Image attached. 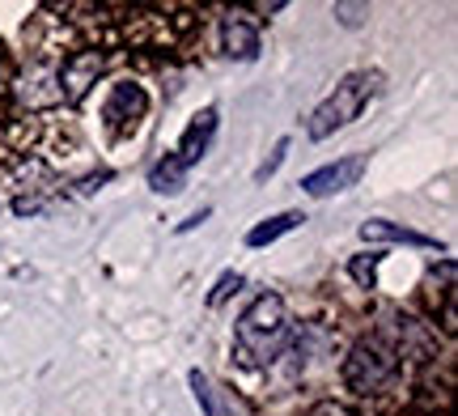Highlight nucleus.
<instances>
[{"instance_id":"f257e3e1","label":"nucleus","mask_w":458,"mask_h":416,"mask_svg":"<svg viewBox=\"0 0 458 416\" xmlns=\"http://www.w3.org/2000/svg\"><path fill=\"white\" fill-rule=\"evenodd\" d=\"M293 335L289 306L280 293H259L233 323V357L242 369H267Z\"/></svg>"},{"instance_id":"f03ea898","label":"nucleus","mask_w":458,"mask_h":416,"mask_svg":"<svg viewBox=\"0 0 458 416\" xmlns=\"http://www.w3.org/2000/svg\"><path fill=\"white\" fill-rule=\"evenodd\" d=\"M377 85H382L377 72H348V77H340V85H335L327 98L310 111V119H306V136H310V140H327V136H335L340 128L357 123L360 111H365L369 98L377 94Z\"/></svg>"},{"instance_id":"7ed1b4c3","label":"nucleus","mask_w":458,"mask_h":416,"mask_svg":"<svg viewBox=\"0 0 458 416\" xmlns=\"http://www.w3.org/2000/svg\"><path fill=\"white\" fill-rule=\"evenodd\" d=\"M394 369H399V344L386 332H369L344 357V386L352 395H374L394 378Z\"/></svg>"},{"instance_id":"20e7f679","label":"nucleus","mask_w":458,"mask_h":416,"mask_svg":"<svg viewBox=\"0 0 458 416\" xmlns=\"http://www.w3.org/2000/svg\"><path fill=\"white\" fill-rule=\"evenodd\" d=\"M365 166H369V157H365V153H348V157H340V162H327V166L301 174V191L314 196V200H327V196L352 191V187L360 183Z\"/></svg>"},{"instance_id":"39448f33","label":"nucleus","mask_w":458,"mask_h":416,"mask_svg":"<svg viewBox=\"0 0 458 416\" xmlns=\"http://www.w3.org/2000/svg\"><path fill=\"white\" fill-rule=\"evenodd\" d=\"M102 68H106V55L94 47L64 55V64H60V98L72 102V106H81V102L89 98V89L98 85Z\"/></svg>"},{"instance_id":"423d86ee","label":"nucleus","mask_w":458,"mask_h":416,"mask_svg":"<svg viewBox=\"0 0 458 416\" xmlns=\"http://www.w3.org/2000/svg\"><path fill=\"white\" fill-rule=\"evenodd\" d=\"M145 111H148V94L140 89V85L136 81H114L111 98H106V106H102V119H106V128H111L114 136H123L145 119Z\"/></svg>"},{"instance_id":"0eeeda50","label":"nucleus","mask_w":458,"mask_h":416,"mask_svg":"<svg viewBox=\"0 0 458 416\" xmlns=\"http://www.w3.org/2000/svg\"><path fill=\"white\" fill-rule=\"evenodd\" d=\"M221 47H225L229 60H238V64H250V60H259V26L242 13V9H229L225 21H221Z\"/></svg>"},{"instance_id":"6e6552de","label":"nucleus","mask_w":458,"mask_h":416,"mask_svg":"<svg viewBox=\"0 0 458 416\" xmlns=\"http://www.w3.org/2000/svg\"><path fill=\"white\" fill-rule=\"evenodd\" d=\"M216 128H221V111L216 106H204V111H196L191 115V123L182 128V136H179V149H174V157H179L182 166L191 170L208 153V145H213V136H216Z\"/></svg>"},{"instance_id":"1a4fd4ad","label":"nucleus","mask_w":458,"mask_h":416,"mask_svg":"<svg viewBox=\"0 0 458 416\" xmlns=\"http://www.w3.org/2000/svg\"><path fill=\"white\" fill-rule=\"evenodd\" d=\"M187 383H191V395H196V403H199V412L204 416H246L242 400H238L229 386L216 383V378H208L204 369H191Z\"/></svg>"},{"instance_id":"9d476101","label":"nucleus","mask_w":458,"mask_h":416,"mask_svg":"<svg viewBox=\"0 0 458 416\" xmlns=\"http://www.w3.org/2000/svg\"><path fill=\"white\" fill-rule=\"evenodd\" d=\"M360 238L365 242H408V247H437V238H428L420 230H408V225H399V221H386V216H369V221H360Z\"/></svg>"},{"instance_id":"9b49d317","label":"nucleus","mask_w":458,"mask_h":416,"mask_svg":"<svg viewBox=\"0 0 458 416\" xmlns=\"http://www.w3.org/2000/svg\"><path fill=\"white\" fill-rule=\"evenodd\" d=\"M301 221H306V216L297 213V208H284V213H276V216H263L259 225H250V230H246V247L250 250L272 247V242H280L284 233H293Z\"/></svg>"},{"instance_id":"f8f14e48","label":"nucleus","mask_w":458,"mask_h":416,"mask_svg":"<svg viewBox=\"0 0 458 416\" xmlns=\"http://www.w3.org/2000/svg\"><path fill=\"white\" fill-rule=\"evenodd\" d=\"M187 174H191V170L182 166L174 153H165L162 162L148 170V187H153L157 196H179V191H187Z\"/></svg>"},{"instance_id":"ddd939ff","label":"nucleus","mask_w":458,"mask_h":416,"mask_svg":"<svg viewBox=\"0 0 458 416\" xmlns=\"http://www.w3.org/2000/svg\"><path fill=\"white\" fill-rule=\"evenodd\" d=\"M382 259H386L382 250H360V255H352V259H348L352 284H357V289H377V264H382Z\"/></svg>"},{"instance_id":"4468645a","label":"nucleus","mask_w":458,"mask_h":416,"mask_svg":"<svg viewBox=\"0 0 458 416\" xmlns=\"http://www.w3.org/2000/svg\"><path fill=\"white\" fill-rule=\"evenodd\" d=\"M238 289H242V272H221V276H216V284L208 289V298H204V301H208V310L225 306V301L238 293Z\"/></svg>"},{"instance_id":"2eb2a0df","label":"nucleus","mask_w":458,"mask_h":416,"mask_svg":"<svg viewBox=\"0 0 458 416\" xmlns=\"http://www.w3.org/2000/svg\"><path fill=\"white\" fill-rule=\"evenodd\" d=\"M284 157H289V136H280L276 145H272V153L263 157V166L255 170V183H267V179H272V174L284 166Z\"/></svg>"},{"instance_id":"dca6fc26","label":"nucleus","mask_w":458,"mask_h":416,"mask_svg":"<svg viewBox=\"0 0 458 416\" xmlns=\"http://www.w3.org/2000/svg\"><path fill=\"white\" fill-rule=\"evenodd\" d=\"M331 13L340 17L344 26H360V21H365V17H369V4H335V9H331Z\"/></svg>"},{"instance_id":"f3484780","label":"nucleus","mask_w":458,"mask_h":416,"mask_svg":"<svg viewBox=\"0 0 458 416\" xmlns=\"http://www.w3.org/2000/svg\"><path fill=\"white\" fill-rule=\"evenodd\" d=\"M13 213H17V216L43 213V200H38V196H17V200H13Z\"/></svg>"},{"instance_id":"a211bd4d","label":"nucleus","mask_w":458,"mask_h":416,"mask_svg":"<svg viewBox=\"0 0 458 416\" xmlns=\"http://www.w3.org/2000/svg\"><path fill=\"white\" fill-rule=\"evenodd\" d=\"M106 179H111V170H98V174L81 179V183H77V196H94V191H98V187L106 183Z\"/></svg>"},{"instance_id":"6ab92c4d","label":"nucleus","mask_w":458,"mask_h":416,"mask_svg":"<svg viewBox=\"0 0 458 416\" xmlns=\"http://www.w3.org/2000/svg\"><path fill=\"white\" fill-rule=\"evenodd\" d=\"M208 216H213V208H208V204H204V208H199V213H191V216H187V221H182V225H179V233H191V230H196V225H204V221H208Z\"/></svg>"},{"instance_id":"aec40b11","label":"nucleus","mask_w":458,"mask_h":416,"mask_svg":"<svg viewBox=\"0 0 458 416\" xmlns=\"http://www.w3.org/2000/svg\"><path fill=\"white\" fill-rule=\"evenodd\" d=\"M310 416H348V412H344V408H335V403H314Z\"/></svg>"}]
</instances>
